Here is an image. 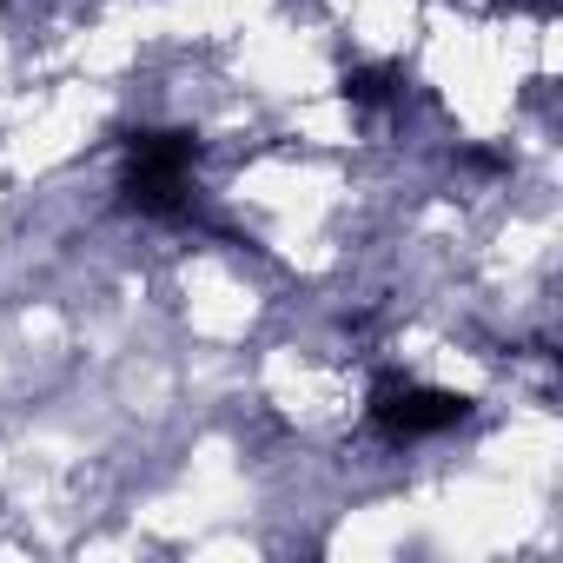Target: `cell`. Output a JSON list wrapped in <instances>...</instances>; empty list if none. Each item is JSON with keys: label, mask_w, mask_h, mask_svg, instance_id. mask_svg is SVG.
<instances>
[{"label": "cell", "mask_w": 563, "mask_h": 563, "mask_svg": "<svg viewBox=\"0 0 563 563\" xmlns=\"http://www.w3.org/2000/svg\"><path fill=\"white\" fill-rule=\"evenodd\" d=\"M192 133H133L126 140V206L173 219L186 206V179H192Z\"/></svg>", "instance_id": "1"}, {"label": "cell", "mask_w": 563, "mask_h": 563, "mask_svg": "<svg viewBox=\"0 0 563 563\" xmlns=\"http://www.w3.org/2000/svg\"><path fill=\"white\" fill-rule=\"evenodd\" d=\"M464 398L457 391H431V385H411V378H385L378 391H372V418H378V431H391V438H431V431H451V424H464Z\"/></svg>", "instance_id": "2"}, {"label": "cell", "mask_w": 563, "mask_h": 563, "mask_svg": "<svg viewBox=\"0 0 563 563\" xmlns=\"http://www.w3.org/2000/svg\"><path fill=\"white\" fill-rule=\"evenodd\" d=\"M345 93L365 100V107H372V100H391V74H385V67H358V74L345 80Z\"/></svg>", "instance_id": "3"}]
</instances>
